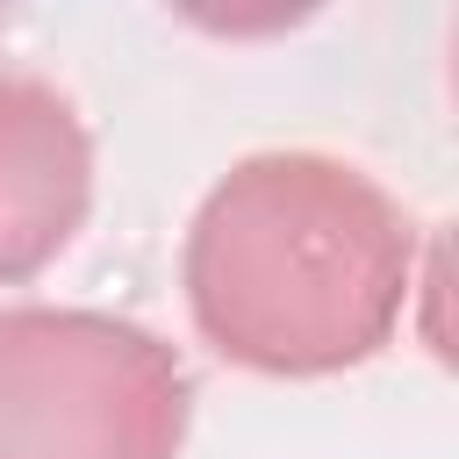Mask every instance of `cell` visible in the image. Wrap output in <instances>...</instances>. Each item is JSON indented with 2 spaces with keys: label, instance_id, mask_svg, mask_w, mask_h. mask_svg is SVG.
I'll return each mask as SVG.
<instances>
[{
  "label": "cell",
  "instance_id": "obj_2",
  "mask_svg": "<svg viewBox=\"0 0 459 459\" xmlns=\"http://www.w3.org/2000/svg\"><path fill=\"white\" fill-rule=\"evenodd\" d=\"M179 351L100 308H0V459H179Z\"/></svg>",
  "mask_w": 459,
  "mask_h": 459
},
{
  "label": "cell",
  "instance_id": "obj_3",
  "mask_svg": "<svg viewBox=\"0 0 459 459\" xmlns=\"http://www.w3.org/2000/svg\"><path fill=\"white\" fill-rule=\"evenodd\" d=\"M93 201V143L79 108L36 79L0 65V287L36 280L86 222Z\"/></svg>",
  "mask_w": 459,
  "mask_h": 459
},
{
  "label": "cell",
  "instance_id": "obj_1",
  "mask_svg": "<svg viewBox=\"0 0 459 459\" xmlns=\"http://www.w3.org/2000/svg\"><path fill=\"white\" fill-rule=\"evenodd\" d=\"M201 337L251 373H344L373 359L416 287L409 208L344 158H237L194 208L179 251Z\"/></svg>",
  "mask_w": 459,
  "mask_h": 459
}]
</instances>
